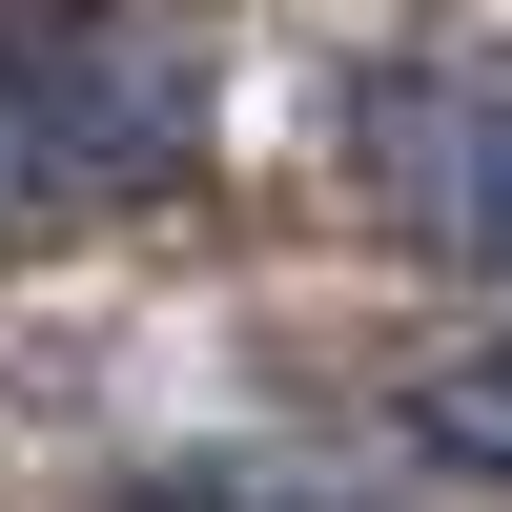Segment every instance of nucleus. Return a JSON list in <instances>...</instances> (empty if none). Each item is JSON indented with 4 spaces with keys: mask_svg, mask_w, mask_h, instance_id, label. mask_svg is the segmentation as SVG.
Listing matches in <instances>:
<instances>
[{
    "mask_svg": "<svg viewBox=\"0 0 512 512\" xmlns=\"http://www.w3.org/2000/svg\"><path fill=\"white\" fill-rule=\"evenodd\" d=\"M185 144H205V62L164 21H123V0L0 21V246L82 226V205H144Z\"/></svg>",
    "mask_w": 512,
    "mask_h": 512,
    "instance_id": "1",
    "label": "nucleus"
},
{
    "mask_svg": "<svg viewBox=\"0 0 512 512\" xmlns=\"http://www.w3.org/2000/svg\"><path fill=\"white\" fill-rule=\"evenodd\" d=\"M369 185H390L451 267H512V62H410V82H369Z\"/></svg>",
    "mask_w": 512,
    "mask_h": 512,
    "instance_id": "2",
    "label": "nucleus"
},
{
    "mask_svg": "<svg viewBox=\"0 0 512 512\" xmlns=\"http://www.w3.org/2000/svg\"><path fill=\"white\" fill-rule=\"evenodd\" d=\"M390 410H410V451H431L451 492H512V349H492V328H472V349H431Z\"/></svg>",
    "mask_w": 512,
    "mask_h": 512,
    "instance_id": "3",
    "label": "nucleus"
}]
</instances>
